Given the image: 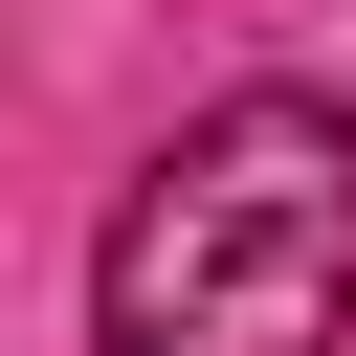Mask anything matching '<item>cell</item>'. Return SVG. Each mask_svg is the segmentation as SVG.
I'll return each instance as SVG.
<instances>
[{
	"mask_svg": "<svg viewBox=\"0 0 356 356\" xmlns=\"http://www.w3.org/2000/svg\"><path fill=\"white\" fill-rule=\"evenodd\" d=\"M89 334L111 356H334L356 334V111L334 89L178 111L89 245Z\"/></svg>",
	"mask_w": 356,
	"mask_h": 356,
	"instance_id": "obj_1",
	"label": "cell"
}]
</instances>
